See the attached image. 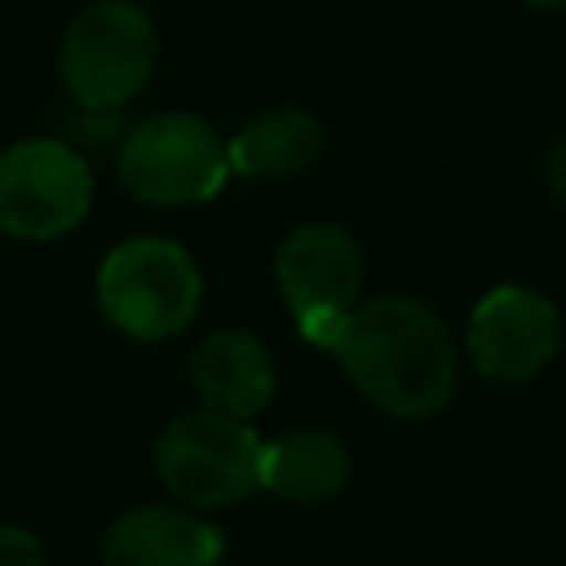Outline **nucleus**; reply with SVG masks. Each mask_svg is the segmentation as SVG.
I'll use <instances>...</instances> for the list:
<instances>
[{"instance_id":"1","label":"nucleus","mask_w":566,"mask_h":566,"mask_svg":"<svg viewBox=\"0 0 566 566\" xmlns=\"http://www.w3.org/2000/svg\"><path fill=\"white\" fill-rule=\"evenodd\" d=\"M327 349L389 416H433L455 389V345L442 318L411 296L354 305Z\"/></svg>"},{"instance_id":"2","label":"nucleus","mask_w":566,"mask_h":566,"mask_svg":"<svg viewBox=\"0 0 566 566\" xmlns=\"http://www.w3.org/2000/svg\"><path fill=\"white\" fill-rule=\"evenodd\" d=\"M159 62V27L133 0H97L80 9L62 35L57 75L84 111H119Z\"/></svg>"},{"instance_id":"3","label":"nucleus","mask_w":566,"mask_h":566,"mask_svg":"<svg viewBox=\"0 0 566 566\" xmlns=\"http://www.w3.org/2000/svg\"><path fill=\"white\" fill-rule=\"evenodd\" d=\"M199 296V270L172 239H124L97 270L102 314L137 340L177 336L195 318Z\"/></svg>"},{"instance_id":"4","label":"nucleus","mask_w":566,"mask_h":566,"mask_svg":"<svg viewBox=\"0 0 566 566\" xmlns=\"http://www.w3.org/2000/svg\"><path fill=\"white\" fill-rule=\"evenodd\" d=\"M230 177L226 142L217 128L190 111H164L124 133L119 181L142 203L177 208L212 199Z\"/></svg>"},{"instance_id":"5","label":"nucleus","mask_w":566,"mask_h":566,"mask_svg":"<svg viewBox=\"0 0 566 566\" xmlns=\"http://www.w3.org/2000/svg\"><path fill=\"white\" fill-rule=\"evenodd\" d=\"M155 469L181 504H239L261 486V438L239 416L203 407L164 429L155 447Z\"/></svg>"},{"instance_id":"6","label":"nucleus","mask_w":566,"mask_h":566,"mask_svg":"<svg viewBox=\"0 0 566 566\" xmlns=\"http://www.w3.org/2000/svg\"><path fill=\"white\" fill-rule=\"evenodd\" d=\"M93 172L57 137H27L0 150V230L13 239H57L84 221Z\"/></svg>"},{"instance_id":"7","label":"nucleus","mask_w":566,"mask_h":566,"mask_svg":"<svg viewBox=\"0 0 566 566\" xmlns=\"http://www.w3.org/2000/svg\"><path fill=\"white\" fill-rule=\"evenodd\" d=\"M274 270L301 336L327 349L336 327L358 305V287H363V252L354 234L332 221L301 226L283 239Z\"/></svg>"},{"instance_id":"8","label":"nucleus","mask_w":566,"mask_h":566,"mask_svg":"<svg viewBox=\"0 0 566 566\" xmlns=\"http://www.w3.org/2000/svg\"><path fill=\"white\" fill-rule=\"evenodd\" d=\"M473 367L491 380H531L557 354V310L531 287H491L469 318Z\"/></svg>"},{"instance_id":"9","label":"nucleus","mask_w":566,"mask_h":566,"mask_svg":"<svg viewBox=\"0 0 566 566\" xmlns=\"http://www.w3.org/2000/svg\"><path fill=\"white\" fill-rule=\"evenodd\" d=\"M226 539L217 526L181 513V509H133L124 513L106 539V566H217Z\"/></svg>"},{"instance_id":"10","label":"nucleus","mask_w":566,"mask_h":566,"mask_svg":"<svg viewBox=\"0 0 566 566\" xmlns=\"http://www.w3.org/2000/svg\"><path fill=\"white\" fill-rule=\"evenodd\" d=\"M190 376H195L199 398L212 411H226V416H239V420L256 416L274 394L270 349L252 332H212L195 349Z\"/></svg>"},{"instance_id":"11","label":"nucleus","mask_w":566,"mask_h":566,"mask_svg":"<svg viewBox=\"0 0 566 566\" xmlns=\"http://www.w3.org/2000/svg\"><path fill=\"white\" fill-rule=\"evenodd\" d=\"M345 478L349 455L323 429L283 433L261 447V486L287 504H323L345 486Z\"/></svg>"},{"instance_id":"12","label":"nucleus","mask_w":566,"mask_h":566,"mask_svg":"<svg viewBox=\"0 0 566 566\" xmlns=\"http://www.w3.org/2000/svg\"><path fill=\"white\" fill-rule=\"evenodd\" d=\"M318 146H323L318 119L296 106H279L248 119L226 142V159H230V172L239 177H292L318 159Z\"/></svg>"},{"instance_id":"13","label":"nucleus","mask_w":566,"mask_h":566,"mask_svg":"<svg viewBox=\"0 0 566 566\" xmlns=\"http://www.w3.org/2000/svg\"><path fill=\"white\" fill-rule=\"evenodd\" d=\"M0 566H44V548L22 526H0Z\"/></svg>"},{"instance_id":"14","label":"nucleus","mask_w":566,"mask_h":566,"mask_svg":"<svg viewBox=\"0 0 566 566\" xmlns=\"http://www.w3.org/2000/svg\"><path fill=\"white\" fill-rule=\"evenodd\" d=\"M544 181H548V190L566 203V142H557V146L544 155Z\"/></svg>"},{"instance_id":"15","label":"nucleus","mask_w":566,"mask_h":566,"mask_svg":"<svg viewBox=\"0 0 566 566\" xmlns=\"http://www.w3.org/2000/svg\"><path fill=\"white\" fill-rule=\"evenodd\" d=\"M522 4H531V9H566V0H522Z\"/></svg>"}]
</instances>
